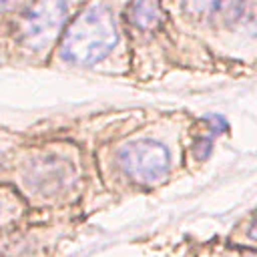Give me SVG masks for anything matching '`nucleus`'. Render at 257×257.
<instances>
[{
  "mask_svg": "<svg viewBox=\"0 0 257 257\" xmlns=\"http://www.w3.org/2000/svg\"><path fill=\"white\" fill-rule=\"evenodd\" d=\"M237 257H255V253H253V249H251V251H243V253L237 255Z\"/></svg>",
  "mask_w": 257,
  "mask_h": 257,
  "instance_id": "obj_9",
  "label": "nucleus"
},
{
  "mask_svg": "<svg viewBox=\"0 0 257 257\" xmlns=\"http://www.w3.org/2000/svg\"><path fill=\"white\" fill-rule=\"evenodd\" d=\"M28 205L10 185H0V235L12 231L24 221Z\"/></svg>",
  "mask_w": 257,
  "mask_h": 257,
  "instance_id": "obj_7",
  "label": "nucleus"
},
{
  "mask_svg": "<svg viewBox=\"0 0 257 257\" xmlns=\"http://www.w3.org/2000/svg\"><path fill=\"white\" fill-rule=\"evenodd\" d=\"M32 0H0V32L2 28L16 16L20 14Z\"/></svg>",
  "mask_w": 257,
  "mask_h": 257,
  "instance_id": "obj_8",
  "label": "nucleus"
},
{
  "mask_svg": "<svg viewBox=\"0 0 257 257\" xmlns=\"http://www.w3.org/2000/svg\"><path fill=\"white\" fill-rule=\"evenodd\" d=\"M173 26L207 52L253 62L255 0H161Z\"/></svg>",
  "mask_w": 257,
  "mask_h": 257,
  "instance_id": "obj_2",
  "label": "nucleus"
},
{
  "mask_svg": "<svg viewBox=\"0 0 257 257\" xmlns=\"http://www.w3.org/2000/svg\"><path fill=\"white\" fill-rule=\"evenodd\" d=\"M10 187L28 209H60L70 205L82 183L80 151L68 143H44L24 149L12 163Z\"/></svg>",
  "mask_w": 257,
  "mask_h": 257,
  "instance_id": "obj_3",
  "label": "nucleus"
},
{
  "mask_svg": "<svg viewBox=\"0 0 257 257\" xmlns=\"http://www.w3.org/2000/svg\"><path fill=\"white\" fill-rule=\"evenodd\" d=\"M181 135L183 126L177 128L169 122H155L128 133L100 157L104 175L110 173L116 183L137 191L165 185L181 163Z\"/></svg>",
  "mask_w": 257,
  "mask_h": 257,
  "instance_id": "obj_4",
  "label": "nucleus"
},
{
  "mask_svg": "<svg viewBox=\"0 0 257 257\" xmlns=\"http://www.w3.org/2000/svg\"><path fill=\"white\" fill-rule=\"evenodd\" d=\"M131 0H86L64 28L48 64L128 74L124 12Z\"/></svg>",
  "mask_w": 257,
  "mask_h": 257,
  "instance_id": "obj_1",
  "label": "nucleus"
},
{
  "mask_svg": "<svg viewBox=\"0 0 257 257\" xmlns=\"http://www.w3.org/2000/svg\"><path fill=\"white\" fill-rule=\"evenodd\" d=\"M86 0H32L0 32V60L22 66L48 64L64 28Z\"/></svg>",
  "mask_w": 257,
  "mask_h": 257,
  "instance_id": "obj_5",
  "label": "nucleus"
},
{
  "mask_svg": "<svg viewBox=\"0 0 257 257\" xmlns=\"http://www.w3.org/2000/svg\"><path fill=\"white\" fill-rule=\"evenodd\" d=\"M128 64L145 70L141 78L163 76L181 58L177 34L161 0H131L124 12Z\"/></svg>",
  "mask_w": 257,
  "mask_h": 257,
  "instance_id": "obj_6",
  "label": "nucleus"
}]
</instances>
